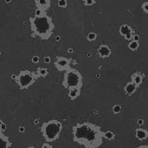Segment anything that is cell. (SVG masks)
I'll return each instance as SVG.
<instances>
[{
    "label": "cell",
    "mask_w": 148,
    "mask_h": 148,
    "mask_svg": "<svg viewBox=\"0 0 148 148\" xmlns=\"http://www.w3.org/2000/svg\"><path fill=\"white\" fill-rule=\"evenodd\" d=\"M45 13H47V12H45L44 10H41V9L39 8H36L35 10V14H34V15L38 16H39L43 15V14H45Z\"/></svg>",
    "instance_id": "603a6c76"
},
{
    "label": "cell",
    "mask_w": 148,
    "mask_h": 148,
    "mask_svg": "<svg viewBox=\"0 0 148 148\" xmlns=\"http://www.w3.org/2000/svg\"><path fill=\"white\" fill-rule=\"evenodd\" d=\"M103 138L104 139L108 140V141H113L116 138V134L111 130L103 131Z\"/></svg>",
    "instance_id": "2e32d148"
},
{
    "label": "cell",
    "mask_w": 148,
    "mask_h": 148,
    "mask_svg": "<svg viewBox=\"0 0 148 148\" xmlns=\"http://www.w3.org/2000/svg\"><path fill=\"white\" fill-rule=\"evenodd\" d=\"M44 62H45V63H46V64H49V63H51V57H50V56H45V57L44 58Z\"/></svg>",
    "instance_id": "4316f807"
},
{
    "label": "cell",
    "mask_w": 148,
    "mask_h": 148,
    "mask_svg": "<svg viewBox=\"0 0 148 148\" xmlns=\"http://www.w3.org/2000/svg\"><path fill=\"white\" fill-rule=\"evenodd\" d=\"M61 39V36H56L55 37V40L56 41V42H59V40Z\"/></svg>",
    "instance_id": "e575fe53"
},
{
    "label": "cell",
    "mask_w": 148,
    "mask_h": 148,
    "mask_svg": "<svg viewBox=\"0 0 148 148\" xmlns=\"http://www.w3.org/2000/svg\"><path fill=\"white\" fill-rule=\"evenodd\" d=\"M17 76H18V74H12L10 78H11L12 80H14V81H16L17 79Z\"/></svg>",
    "instance_id": "1f68e13d"
},
{
    "label": "cell",
    "mask_w": 148,
    "mask_h": 148,
    "mask_svg": "<svg viewBox=\"0 0 148 148\" xmlns=\"http://www.w3.org/2000/svg\"><path fill=\"white\" fill-rule=\"evenodd\" d=\"M58 6L61 8H66L67 7V0H58Z\"/></svg>",
    "instance_id": "ffe728a7"
},
{
    "label": "cell",
    "mask_w": 148,
    "mask_h": 148,
    "mask_svg": "<svg viewBox=\"0 0 148 148\" xmlns=\"http://www.w3.org/2000/svg\"><path fill=\"white\" fill-rule=\"evenodd\" d=\"M27 148H35V147H33V146H29Z\"/></svg>",
    "instance_id": "f35d334b"
},
{
    "label": "cell",
    "mask_w": 148,
    "mask_h": 148,
    "mask_svg": "<svg viewBox=\"0 0 148 148\" xmlns=\"http://www.w3.org/2000/svg\"><path fill=\"white\" fill-rule=\"evenodd\" d=\"M144 123H145V121H144L142 119H138L137 120V125H139V126H141V125H144Z\"/></svg>",
    "instance_id": "f1b7e54d"
},
{
    "label": "cell",
    "mask_w": 148,
    "mask_h": 148,
    "mask_svg": "<svg viewBox=\"0 0 148 148\" xmlns=\"http://www.w3.org/2000/svg\"><path fill=\"white\" fill-rule=\"evenodd\" d=\"M2 55V52H1V51H0V56Z\"/></svg>",
    "instance_id": "ab89813d"
},
{
    "label": "cell",
    "mask_w": 148,
    "mask_h": 148,
    "mask_svg": "<svg viewBox=\"0 0 148 148\" xmlns=\"http://www.w3.org/2000/svg\"><path fill=\"white\" fill-rule=\"evenodd\" d=\"M67 53H73V48H68L67 49Z\"/></svg>",
    "instance_id": "836d02e7"
},
{
    "label": "cell",
    "mask_w": 148,
    "mask_h": 148,
    "mask_svg": "<svg viewBox=\"0 0 148 148\" xmlns=\"http://www.w3.org/2000/svg\"><path fill=\"white\" fill-rule=\"evenodd\" d=\"M3 123H4V121H2V119H0V127L2 126V124H3Z\"/></svg>",
    "instance_id": "8d00e7d4"
},
{
    "label": "cell",
    "mask_w": 148,
    "mask_h": 148,
    "mask_svg": "<svg viewBox=\"0 0 148 148\" xmlns=\"http://www.w3.org/2000/svg\"><path fill=\"white\" fill-rule=\"evenodd\" d=\"M133 40L138 41V42H139V40H140V36L138 35V34H135L134 35H133Z\"/></svg>",
    "instance_id": "83f0119b"
},
{
    "label": "cell",
    "mask_w": 148,
    "mask_h": 148,
    "mask_svg": "<svg viewBox=\"0 0 148 148\" xmlns=\"http://www.w3.org/2000/svg\"><path fill=\"white\" fill-rule=\"evenodd\" d=\"M72 138L75 143L84 148H99L104 140L101 126L89 121L73 126Z\"/></svg>",
    "instance_id": "6da1fadb"
},
{
    "label": "cell",
    "mask_w": 148,
    "mask_h": 148,
    "mask_svg": "<svg viewBox=\"0 0 148 148\" xmlns=\"http://www.w3.org/2000/svg\"><path fill=\"white\" fill-rule=\"evenodd\" d=\"M111 53H112V51H111L110 47L108 45L102 44L98 48V54H99V56L101 59L109 58L110 56Z\"/></svg>",
    "instance_id": "52a82bcc"
},
{
    "label": "cell",
    "mask_w": 148,
    "mask_h": 148,
    "mask_svg": "<svg viewBox=\"0 0 148 148\" xmlns=\"http://www.w3.org/2000/svg\"><path fill=\"white\" fill-rule=\"evenodd\" d=\"M62 84L67 90L72 88H82L84 84L82 75L79 71L71 67L64 72Z\"/></svg>",
    "instance_id": "277c9868"
},
{
    "label": "cell",
    "mask_w": 148,
    "mask_h": 148,
    "mask_svg": "<svg viewBox=\"0 0 148 148\" xmlns=\"http://www.w3.org/2000/svg\"><path fill=\"white\" fill-rule=\"evenodd\" d=\"M36 73L39 75V78H45L49 74V71L47 70V67H39L37 68Z\"/></svg>",
    "instance_id": "9a60e30c"
},
{
    "label": "cell",
    "mask_w": 148,
    "mask_h": 148,
    "mask_svg": "<svg viewBox=\"0 0 148 148\" xmlns=\"http://www.w3.org/2000/svg\"><path fill=\"white\" fill-rule=\"evenodd\" d=\"M36 8H39L44 10L45 12H47L51 7V0H34Z\"/></svg>",
    "instance_id": "ba28073f"
},
{
    "label": "cell",
    "mask_w": 148,
    "mask_h": 148,
    "mask_svg": "<svg viewBox=\"0 0 148 148\" xmlns=\"http://www.w3.org/2000/svg\"><path fill=\"white\" fill-rule=\"evenodd\" d=\"M62 128L63 125L61 121L56 119H51L42 124L40 131L46 142L51 143L58 140L62 131Z\"/></svg>",
    "instance_id": "3957f363"
},
{
    "label": "cell",
    "mask_w": 148,
    "mask_h": 148,
    "mask_svg": "<svg viewBox=\"0 0 148 148\" xmlns=\"http://www.w3.org/2000/svg\"><path fill=\"white\" fill-rule=\"evenodd\" d=\"M40 148H53V146L51 144L48 143V142H45V143H43V145H42V147Z\"/></svg>",
    "instance_id": "484cf974"
},
{
    "label": "cell",
    "mask_w": 148,
    "mask_h": 148,
    "mask_svg": "<svg viewBox=\"0 0 148 148\" xmlns=\"http://www.w3.org/2000/svg\"><path fill=\"white\" fill-rule=\"evenodd\" d=\"M121 109H122V108H121V106L120 105V104H114L113 106V108H112V110H113V114L115 115H117L119 114V113H120L121 112Z\"/></svg>",
    "instance_id": "d6986e66"
},
{
    "label": "cell",
    "mask_w": 148,
    "mask_h": 148,
    "mask_svg": "<svg viewBox=\"0 0 148 148\" xmlns=\"http://www.w3.org/2000/svg\"><path fill=\"white\" fill-rule=\"evenodd\" d=\"M137 148H148V145H140V146H138Z\"/></svg>",
    "instance_id": "d6a6232c"
},
{
    "label": "cell",
    "mask_w": 148,
    "mask_h": 148,
    "mask_svg": "<svg viewBox=\"0 0 148 148\" xmlns=\"http://www.w3.org/2000/svg\"><path fill=\"white\" fill-rule=\"evenodd\" d=\"M30 31L34 37H37L40 40L47 41L52 37L55 29V24L52 17L47 13L42 16H35L29 18Z\"/></svg>",
    "instance_id": "7a4b0ae2"
},
{
    "label": "cell",
    "mask_w": 148,
    "mask_h": 148,
    "mask_svg": "<svg viewBox=\"0 0 148 148\" xmlns=\"http://www.w3.org/2000/svg\"><path fill=\"white\" fill-rule=\"evenodd\" d=\"M134 34H129L124 37H125V39H126L127 41H128V42H130V41L133 40V35H134Z\"/></svg>",
    "instance_id": "d4e9b609"
},
{
    "label": "cell",
    "mask_w": 148,
    "mask_h": 148,
    "mask_svg": "<svg viewBox=\"0 0 148 148\" xmlns=\"http://www.w3.org/2000/svg\"><path fill=\"white\" fill-rule=\"evenodd\" d=\"M145 78V75L141 72H135L130 76V79H131V82H133L139 88L140 85H141L142 83H143V80Z\"/></svg>",
    "instance_id": "9c48e42d"
},
{
    "label": "cell",
    "mask_w": 148,
    "mask_h": 148,
    "mask_svg": "<svg viewBox=\"0 0 148 148\" xmlns=\"http://www.w3.org/2000/svg\"><path fill=\"white\" fill-rule=\"evenodd\" d=\"M68 90V93H67V96L69 97V99L72 101L76 100L81 95L82 88H69L67 90Z\"/></svg>",
    "instance_id": "5bb4252c"
},
{
    "label": "cell",
    "mask_w": 148,
    "mask_h": 148,
    "mask_svg": "<svg viewBox=\"0 0 148 148\" xmlns=\"http://www.w3.org/2000/svg\"><path fill=\"white\" fill-rule=\"evenodd\" d=\"M141 9L145 14H148V2H144L141 4Z\"/></svg>",
    "instance_id": "7402d4cb"
},
{
    "label": "cell",
    "mask_w": 148,
    "mask_h": 148,
    "mask_svg": "<svg viewBox=\"0 0 148 148\" xmlns=\"http://www.w3.org/2000/svg\"><path fill=\"white\" fill-rule=\"evenodd\" d=\"M140 47V42L138 41L132 40L129 42L128 44V48H129L130 51H136Z\"/></svg>",
    "instance_id": "e0dca14e"
},
{
    "label": "cell",
    "mask_w": 148,
    "mask_h": 148,
    "mask_svg": "<svg viewBox=\"0 0 148 148\" xmlns=\"http://www.w3.org/2000/svg\"><path fill=\"white\" fill-rule=\"evenodd\" d=\"M135 136L139 141H145L148 138V130L144 128H136L135 130Z\"/></svg>",
    "instance_id": "7c38bea8"
},
{
    "label": "cell",
    "mask_w": 148,
    "mask_h": 148,
    "mask_svg": "<svg viewBox=\"0 0 148 148\" xmlns=\"http://www.w3.org/2000/svg\"><path fill=\"white\" fill-rule=\"evenodd\" d=\"M98 37V34L95 32H90L87 35V40L88 42H94Z\"/></svg>",
    "instance_id": "ac0fdd59"
},
{
    "label": "cell",
    "mask_w": 148,
    "mask_h": 148,
    "mask_svg": "<svg viewBox=\"0 0 148 148\" xmlns=\"http://www.w3.org/2000/svg\"><path fill=\"white\" fill-rule=\"evenodd\" d=\"M6 128H7V125H6V124H5V122H4L3 124H2V126L0 127V129L2 130L3 132H5V130H6Z\"/></svg>",
    "instance_id": "f546056e"
},
{
    "label": "cell",
    "mask_w": 148,
    "mask_h": 148,
    "mask_svg": "<svg viewBox=\"0 0 148 148\" xmlns=\"http://www.w3.org/2000/svg\"><path fill=\"white\" fill-rule=\"evenodd\" d=\"M39 60H40V59H39V57L38 56H33L32 58H31V62H32L34 64H37V63L39 62Z\"/></svg>",
    "instance_id": "cb8c5ba5"
},
{
    "label": "cell",
    "mask_w": 148,
    "mask_h": 148,
    "mask_svg": "<svg viewBox=\"0 0 148 148\" xmlns=\"http://www.w3.org/2000/svg\"><path fill=\"white\" fill-rule=\"evenodd\" d=\"M138 87H137L133 82H128L124 87L125 93L128 96H131L136 92Z\"/></svg>",
    "instance_id": "8fae6325"
},
{
    "label": "cell",
    "mask_w": 148,
    "mask_h": 148,
    "mask_svg": "<svg viewBox=\"0 0 148 148\" xmlns=\"http://www.w3.org/2000/svg\"><path fill=\"white\" fill-rule=\"evenodd\" d=\"M18 132L21 133H24L25 132V128L22 126L19 127H18Z\"/></svg>",
    "instance_id": "4dcf8cb0"
},
{
    "label": "cell",
    "mask_w": 148,
    "mask_h": 148,
    "mask_svg": "<svg viewBox=\"0 0 148 148\" xmlns=\"http://www.w3.org/2000/svg\"><path fill=\"white\" fill-rule=\"evenodd\" d=\"M119 33L122 36H125L129 34H136L133 27L127 24H123L119 28Z\"/></svg>",
    "instance_id": "4fadbf2b"
},
{
    "label": "cell",
    "mask_w": 148,
    "mask_h": 148,
    "mask_svg": "<svg viewBox=\"0 0 148 148\" xmlns=\"http://www.w3.org/2000/svg\"><path fill=\"white\" fill-rule=\"evenodd\" d=\"M72 59H67L64 56H57L54 61V67L59 72H65L71 68Z\"/></svg>",
    "instance_id": "8992f818"
},
{
    "label": "cell",
    "mask_w": 148,
    "mask_h": 148,
    "mask_svg": "<svg viewBox=\"0 0 148 148\" xmlns=\"http://www.w3.org/2000/svg\"><path fill=\"white\" fill-rule=\"evenodd\" d=\"M36 124H39V120H35V125Z\"/></svg>",
    "instance_id": "74e56055"
},
{
    "label": "cell",
    "mask_w": 148,
    "mask_h": 148,
    "mask_svg": "<svg viewBox=\"0 0 148 148\" xmlns=\"http://www.w3.org/2000/svg\"><path fill=\"white\" fill-rule=\"evenodd\" d=\"M11 147L12 142L9 137L0 129V148H10Z\"/></svg>",
    "instance_id": "30bf717a"
},
{
    "label": "cell",
    "mask_w": 148,
    "mask_h": 148,
    "mask_svg": "<svg viewBox=\"0 0 148 148\" xmlns=\"http://www.w3.org/2000/svg\"><path fill=\"white\" fill-rule=\"evenodd\" d=\"M39 79L36 71H30L28 70L21 71L18 73L16 83L20 90H27L34 85V83Z\"/></svg>",
    "instance_id": "5b68a950"
},
{
    "label": "cell",
    "mask_w": 148,
    "mask_h": 148,
    "mask_svg": "<svg viewBox=\"0 0 148 148\" xmlns=\"http://www.w3.org/2000/svg\"><path fill=\"white\" fill-rule=\"evenodd\" d=\"M83 3L85 6H92L96 3V0H83Z\"/></svg>",
    "instance_id": "44dd1931"
},
{
    "label": "cell",
    "mask_w": 148,
    "mask_h": 148,
    "mask_svg": "<svg viewBox=\"0 0 148 148\" xmlns=\"http://www.w3.org/2000/svg\"><path fill=\"white\" fill-rule=\"evenodd\" d=\"M5 2H6V3L9 4V3H10V2H11L12 0H5Z\"/></svg>",
    "instance_id": "d590c367"
}]
</instances>
